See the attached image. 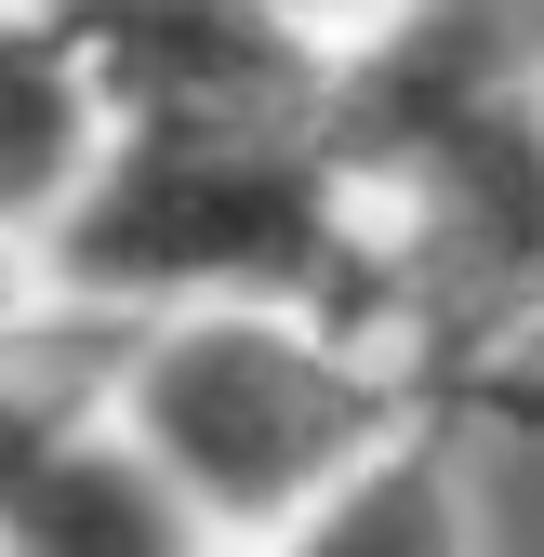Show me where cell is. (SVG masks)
<instances>
[{"label":"cell","instance_id":"obj_1","mask_svg":"<svg viewBox=\"0 0 544 557\" xmlns=\"http://www.w3.org/2000/svg\"><path fill=\"white\" fill-rule=\"evenodd\" d=\"M332 147L385 252V332L465 372L544 319V0H398L332 40Z\"/></svg>","mask_w":544,"mask_h":557},{"label":"cell","instance_id":"obj_2","mask_svg":"<svg viewBox=\"0 0 544 557\" xmlns=\"http://www.w3.org/2000/svg\"><path fill=\"white\" fill-rule=\"evenodd\" d=\"M40 293L120 306V319L319 306L385 332V252L346 186L332 107H147V120H107V160L81 213L53 226Z\"/></svg>","mask_w":544,"mask_h":557},{"label":"cell","instance_id":"obj_3","mask_svg":"<svg viewBox=\"0 0 544 557\" xmlns=\"http://www.w3.org/2000/svg\"><path fill=\"white\" fill-rule=\"evenodd\" d=\"M438 398H465V372L319 306H173V319H133V359H120V425L173 465V492L239 557L280 544L319 492H346Z\"/></svg>","mask_w":544,"mask_h":557},{"label":"cell","instance_id":"obj_4","mask_svg":"<svg viewBox=\"0 0 544 557\" xmlns=\"http://www.w3.org/2000/svg\"><path fill=\"white\" fill-rule=\"evenodd\" d=\"M107 160V81L53 0H0V265H40Z\"/></svg>","mask_w":544,"mask_h":557},{"label":"cell","instance_id":"obj_5","mask_svg":"<svg viewBox=\"0 0 544 557\" xmlns=\"http://www.w3.org/2000/svg\"><path fill=\"white\" fill-rule=\"evenodd\" d=\"M0 557H239V544L199 518V505L173 492V465L107 411L94 438H66V451L27 478V505L0 518Z\"/></svg>","mask_w":544,"mask_h":557},{"label":"cell","instance_id":"obj_6","mask_svg":"<svg viewBox=\"0 0 544 557\" xmlns=\"http://www.w3.org/2000/svg\"><path fill=\"white\" fill-rule=\"evenodd\" d=\"M252 557H479V492H465V398L398 425L346 492H319L280 544Z\"/></svg>","mask_w":544,"mask_h":557},{"label":"cell","instance_id":"obj_7","mask_svg":"<svg viewBox=\"0 0 544 557\" xmlns=\"http://www.w3.org/2000/svg\"><path fill=\"white\" fill-rule=\"evenodd\" d=\"M120 359H133V319L120 306L40 293L27 319H0V518L27 505V478L66 438H94L107 411H120Z\"/></svg>","mask_w":544,"mask_h":557},{"label":"cell","instance_id":"obj_8","mask_svg":"<svg viewBox=\"0 0 544 557\" xmlns=\"http://www.w3.org/2000/svg\"><path fill=\"white\" fill-rule=\"evenodd\" d=\"M280 14H293V27H319V40H359L372 14H398V0H280Z\"/></svg>","mask_w":544,"mask_h":557}]
</instances>
